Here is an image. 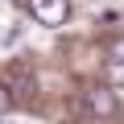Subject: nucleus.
Masks as SVG:
<instances>
[{
  "label": "nucleus",
  "mask_w": 124,
  "mask_h": 124,
  "mask_svg": "<svg viewBox=\"0 0 124 124\" xmlns=\"http://www.w3.org/2000/svg\"><path fill=\"white\" fill-rule=\"evenodd\" d=\"M29 13H33L37 25L58 29V25H66V17H70V0H29Z\"/></svg>",
  "instance_id": "obj_1"
},
{
  "label": "nucleus",
  "mask_w": 124,
  "mask_h": 124,
  "mask_svg": "<svg viewBox=\"0 0 124 124\" xmlns=\"http://www.w3.org/2000/svg\"><path fill=\"white\" fill-rule=\"evenodd\" d=\"M83 112L95 116V120H112L120 112V103H116V95L108 87H91V91H83Z\"/></svg>",
  "instance_id": "obj_2"
},
{
  "label": "nucleus",
  "mask_w": 124,
  "mask_h": 124,
  "mask_svg": "<svg viewBox=\"0 0 124 124\" xmlns=\"http://www.w3.org/2000/svg\"><path fill=\"white\" fill-rule=\"evenodd\" d=\"M108 83L112 87H124V58H112L108 62Z\"/></svg>",
  "instance_id": "obj_3"
},
{
  "label": "nucleus",
  "mask_w": 124,
  "mask_h": 124,
  "mask_svg": "<svg viewBox=\"0 0 124 124\" xmlns=\"http://www.w3.org/2000/svg\"><path fill=\"white\" fill-rule=\"evenodd\" d=\"M8 103H13V91H8V87H0V112H4Z\"/></svg>",
  "instance_id": "obj_4"
}]
</instances>
